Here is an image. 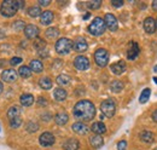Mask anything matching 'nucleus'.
<instances>
[{
  "label": "nucleus",
  "instance_id": "obj_1",
  "mask_svg": "<svg viewBox=\"0 0 157 150\" xmlns=\"http://www.w3.org/2000/svg\"><path fill=\"white\" fill-rule=\"evenodd\" d=\"M73 115L80 121H91L96 116V107L91 101H78L73 109Z\"/></svg>",
  "mask_w": 157,
  "mask_h": 150
},
{
  "label": "nucleus",
  "instance_id": "obj_2",
  "mask_svg": "<svg viewBox=\"0 0 157 150\" xmlns=\"http://www.w3.org/2000/svg\"><path fill=\"white\" fill-rule=\"evenodd\" d=\"M18 10L20 7L17 0H5L0 5V14L4 17H13Z\"/></svg>",
  "mask_w": 157,
  "mask_h": 150
},
{
  "label": "nucleus",
  "instance_id": "obj_3",
  "mask_svg": "<svg viewBox=\"0 0 157 150\" xmlns=\"http://www.w3.org/2000/svg\"><path fill=\"white\" fill-rule=\"evenodd\" d=\"M22 109L18 105H12L7 110V119L10 121V126L12 128H18L22 125Z\"/></svg>",
  "mask_w": 157,
  "mask_h": 150
},
{
  "label": "nucleus",
  "instance_id": "obj_4",
  "mask_svg": "<svg viewBox=\"0 0 157 150\" xmlns=\"http://www.w3.org/2000/svg\"><path fill=\"white\" fill-rule=\"evenodd\" d=\"M105 28H106V26H105L104 19L100 17H96L92 21V23L88 26V33L94 37H99L105 32Z\"/></svg>",
  "mask_w": 157,
  "mask_h": 150
},
{
  "label": "nucleus",
  "instance_id": "obj_5",
  "mask_svg": "<svg viewBox=\"0 0 157 150\" xmlns=\"http://www.w3.org/2000/svg\"><path fill=\"white\" fill-rule=\"evenodd\" d=\"M73 41L68 38L58 39L56 42V52L58 55H68L73 49Z\"/></svg>",
  "mask_w": 157,
  "mask_h": 150
},
{
  "label": "nucleus",
  "instance_id": "obj_6",
  "mask_svg": "<svg viewBox=\"0 0 157 150\" xmlns=\"http://www.w3.org/2000/svg\"><path fill=\"white\" fill-rule=\"evenodd\" d=\"M100 110L105 117H113L116 112V103L113 99H105L100 104Z\"/></svg>",
  "mask_w": 157,
  "mask_h": 150
},
{
  "label": "nucleus",
  "instance_id": "obj_7",
  "mask_svg": "<svg viewBox=\"0 0 157 150\" xmlns=\"http://www.w3.org/2000/svg\"><path fill=\"white\" fill-rule=\"evenodd\" d=\"M94 61L98 67H105L109 63V52L105 49H98L94 52Z\"/></svg>",
  "mask_w": 157,
  "mask_h": 150
},
{
  "label": "nucleus",
  "instance_id": "obj_8",
  "mask_svg": "<svg viewBox=\"0 0 157 150\" xmlns=\"http://www.w3.org/2000/svg\"><path fill=\"white\" fill-rule=\"evenodd\" d=\"M104 22H105V26H106V28L109 30H111V32H116L117 30L118 22L113 14H106L105 17H104Z\"/></svg>",
  "mask_w": 157,
  "mask_h": 150
},
{
  "label": "nucleus",
  "instance_id": "obj_9",
  "mask_svg": "<svg viewBox=\"0 0 157 150\" xmlns=\"http://www.w3.org/2000/svg\"><path fill=\"white\" fill-rule=\"evenodd\" d=\"M39 142L42 147H51L55 144V136L51 132H44L39 137Z\"/></svg>",
  "mask_w": 157,
  "mask_h": 150
},
{
  "label": "nucleus",
  "instance_id": "obj_10",
  "mask_svg": "<svg viewBox=\"0 0 157 150\" xmlns=\"http://www.w3.org/2000/svg\"><path fill=\"white\" fill-rule=\"evenodd\" d=\"M74 65L78 70H87L90 68V61L85 56H78L74 61Z\"/></svg>",
  "mask_w": 157,
  "mask_h": 150
},
{
  "label": "nucleus",
  "instance_id": "obj_11",
  "mask_svg": "<svg viewBox=\"0 0 157 150\" xmlns=\"http://www.w3.org/2000/svg\"><path fill=\"white\" fill-rule=\"evenodd\" d=\"M17 75L18 74H17V72L15 69H6V70H4L1 73V80L4 82L11 84V82H15L17 80Z\"/></svg>",
  "mask_w": 157,
  "mask_h": 150
},
{
  "label": "nucleus",
  "instance_id": "obj_12",
  "mask_svg": "<svg viewBox=\"0 0 157 150\" xmlns=\"http://www.w3.org/2000/svg\"><path fill=\"white\" fill-rule=\"evenodd\" d=\"M24 34L27 39H36L39 35V28L35 24H28L24 28Z\"/></svg>",
  "mask_w": 157,
  "mask_h": 150
},
{
  "label": "nucleus",
  "instance_id": "obj_13",
  "mask_svg": "<svg viewBox=\"0 0 157 150\" xmlns=\"http://www.w3.org/2000/svg\"><path fill=\"white\" fill-rule=\"evenodd\" d=\"M144 30L147 33V34H154L157 30L156 28V21L152 18V17H147L144 21Z\"/></svg>",
  "mask_w": 157,
  "mask_h": 150
},
{
  "label": "nucleus",
  "instance_id": "obj_14",
  "mask_svg": "<svg viewBox=\"0 0 157 150\" xmlns=\"http://www.w3.org/2000/svg\"><path fill=\"white\" fill-rule=\"evenodd\" d=\"M73 49L76 51V52H85L87 49H88V45H87V41L83 39V38H78L74 44H73Z\"/></svg>",
  "mask_w": 157,
  "mask_h": 150
},
{
  "label": "nucleus",
  "instance_id": "obj_15",
  "mask_svg": "<svg viewBox=\"0 0 157 150\" xmlns=\"http://www.w3.org/2000/svg\"><path fill=\"white\" fill-rule=\"evenodd\" d=\"M140 52V49H139V45L137 42H131L129 46H128V50H127V57L128 59H136Z\"/></svg>",
  "mask_w": 157,
  "mask_h": 150
},
{
  "label": "nucleus",
  "instance_id": "obj_16",
  "mask_svg": "<svg viewBox=\"0 0 157 150\" xmlns=\"http://www.w3.org/2000/svg\"><path fill=\"white\" fill-rule=\"evenodd\" d=\"M71 128H73V131L75 132V133H78V134H87L88 131H90V128H88V126L86 125V124H83V122H75L73 126H71Z\"/></svg>",
  "mask_w": 157,
  "mask_h": 150
},
{
  "label": "nucleus",
  "instance_id": "obj_17",
  "mask_svg": "<svg viewBox=\"0 0 157 150\" xmlns=\"http://www.w3.org/2000/svg\"><path fill=\"white\" fill-rule=\"evenodd\" d=\"M80 148V143L75 138H69L63 143V149L64 150H78Z\"/></svg>",
  "mask_w": 157,
  "mask_h": 150
},
{
  "label": "nucleus",
  "instance_id": "obj_18",
  "mask_svg": "<svg viewBox=\"0 0 157 150\" xmlns=\"http://www.w3.org/2000/svg\"><path fill=\"white\" fill-rule=\"evenodd\" d=\"M110 69H111V72H113L114 74L121 75L122 73L126 72V63H124L123 61H118V62H116V63L111 64Z\"/></svg>",
  "mask_w": 157,
  "mask_h": 150
},
{
  "label": "nucleus",
  "instance_id": "obj_19",
  "mask_svg": "<svg viewBox=\"0 0 157 150\" xmlns=\"http://www.w3.org/2000/svg\"><path fill=\"white\" fill-rule=\"evenodd\" d=\"M53 18H55L53 12H51V11H45V12H42L41 16H40V23H41L42 26H48V24L52 23Z\"/></svg>",
  "mask_w": 157,
  "mask_h": 150
},
{
  "label": "nucleus",
  "instance_id": "obj_20",
  "mask_svg": "<svg viewBox=\"0 0 157 150\" xmlns=\"http://www.w3.org/2000/svg\"><path fill=\"white\" fill-rule=\"evenodd\" d=\"M20 101H21V104L23 107H30L34 103V96L30 93H24L21 96Z\"/></svg>",
  "mask_w": 157,
  "mask_h": 150
},
{
  "label": "nucleus",
  "instance_id": "obj_21",
  "mask_svg": "<svg viewBox=\"0 0 157 150\" xmlns=\"http://www.w3.org/2000/svg\"><path fill=\"white\" fill-rule=\"evenodd\" d=\"M91 131L94 132L96 134H104L105 132H106V127H105V125L103 124V122H94L92 126H91Z\"/></svg>",
  "mask_w": 157,
  "mask_h": 150
},
{
  "label": "nucleus",
  "instance_id": "obj_22",
  "mask_svg": "<svg viewBox=\"0 0 157 150\" xmlns=\"http://www.w3.org/2000/svg\"><path fill=\"white\" fill-rule=\"evenodd\" d=\"M90 143H91V145L93 147V148H100L103 144H104V140H103V137L101 136H99V134H96V136H92L91 138H90Z\"/></svg>",
  "mask_w": 157,
  "mask_h": 150
},
{
  "label": "nucleus",
  "instance_id": "obj_23",
  "mask_svg": "<svg viewBox=\"0 0 157 150\" xmlns=\"http://www.w3.org/2000/svg\"><path fill=\"white\" fill-rule=\"evenodd\" d=\"M68 120H69V116H68L67 112H58V114L55 116V121H56V124L59 125V126L65 125V124L68 122Z\"/></svg>",
  "mask_w": 157,
  "mask_h": 150
},
{
  "label": "nucleus",
  "instance_id": "obj_24",
  "mask_svg": "<svg viewBox=\"0 0 157 150\" xmlns=\"http://www.w3.org/2000/svg\"><path fill=\"white\" fill-rule=\"evenodd\" d=\"M53 98H55L57 102L64 101V99L67 98V91H65L64 89H62V87L56 89V90L53 91Z\"/></svg>",
  "mask_w": 157,
  "mask_h": 150
},
{
  "label": "nucleus",
  "instance_id": "obj_25",
  "mask_svg": "<svg viewBox=\"0 0 157 150\" xmlns=\"http://www.w3.org/2000/svg\"><path fill=\"white\" fill-rule=\"evenodd\" d=\"M29 68L32 69V72L40 73V72H42L44 65H42V63L40 62L39 59H33V61H30V63H29Z\"/></svg>",
  "mask_w": 157,
  "mask_h": 150
},
{
  "label": "nucleus",
  "instance_id": "obj_26",
  "mask_svg": "<svg viewBox=\"0 0 157 150\" xmlns=\"http://www.w3.org/2000/svg\"><path fill=\"white\" fill-rule=\"evenodd\" d=\"M39 85L41 89L44 90H50L52 87V80L48 76H44L39 80Z\"/></svg>",
  "mask_w": 157,
  "mask_h": 150
},
{
  "label": "nucleus",
  "instance_id": "obj_27",
  "mask_svg": "<svg viewBox=\"0 0 157 150\" xmlns=\"http://www.w3.org/2000/svg\"><path fill=\"white\" fill-rule=\"evenodd\" d=\"M57 84H58L59 86H68L70 82H71V77L69 76V75H65V74H60L58 75V77H57Z\"/></svg>",
  "mask_w": 157,
  "mask_h": 150
},
{
  "label": "nucleus",
  "instance_id": "obj_28",
  "mask_svg": "<svg viewBox=\"0 0 157 150\" xmlns=\"http://www.w3.org/2000/svg\"><path fill=\"white\" fill-rule=\"evenodd\" d=\"M33 46H34V49H35L38 52H40V51H42V50L46 49V41H45L44 39H41V38H36V39L34 40Z\"/></svg>",
  "mask_w": 157,
  "mask_h": 150
},
{
  "label": "nucleus",
  "instance_id": "obj_29",
  "mask_svg": "<svg viewBox=\"0 0 157 150\" xmlns=\"http://www.w3.org/2000/svg\"><path fill=\"white\" fill-rule=\"evenodd\" d=\"M140 139L145 143H152L154 142V133L150 131H143L140 133Z\"/></svg>",
  "mask_w": 157,
  "mask_h": 150
},
{
  "label": "nucleus",
  "instance_id": "obj_30",
  "mask_svg": "<svg viewBox=\"0 0 157 150\" xmlns=\"http://www.w3.org/2000/svg\"><path fill=\"white\" fill-rule=\"evenodd\" d=\"M110 90L113 92H115V93H118V92H121L123 90V84L121 81H118V80H115V81H113L110 84Z\"/></svg>",
  "mask_w": 157,
  "mask_h": 150
},
{
  "label": "nucleus",
  "instance_id": "obj_31",
  "mask_svg": "<svg viewBox=\"0 0 157 150\" xmlns=\"http://www.w3.org/2000/svg\"><path fill=\"white\" fill-rule=\"evenodd\" d=\"M32 69L29 68V67H27V65H22L20 68V70H18V74L23 77V79H28V77H30L32 76Z\"/></svg>",
  "mask_w": 157,
  "mask_h": 150
},
{
  "label": "nucleus",
  "instance_id": "obj_32",
  "mask_svg": "<svg viewBox=\"0 0 157 150\" xmlns=\"http://www.w3.org/2000/svg\"><path fill=\"white\" fill-rule=\"evenodd\" d=\"M59 35V30L55 27H51L46 30V38L47 39H57Z\"/></svg>",
  "mask_w": 157,
  "mask_h": 150
},
{
  "label": "nucleus",
  "instance_id": "obj_33",
  "mask_svg": "<svg viewBox=\"0 0 157 150\" xmlns=\"http://www.w3.org/2000/svg\"><path fill=\"white\" fill-rule=\"evenodd\" d=\"M28 15H29L30 17H33V18L41 16V9H40V6H32V7H29Z\"/></svg>",
  "mask_w": 157,
  "mask_h": 150
},
{
  "label": "nucleus",
  "instance_id": "obj_34",
  "mask_svg": "<svg viewBox=\"0 0 157 150\" xmlns=\"http://www.w3.org/2000/svg\"><path fill=\"white\" fill-rule=\"evenodd\" d=\"M150 96H151V90H150V89H145V90L141 92V94H140L139 102H140V103H146V102L149 101Z\"/></svg>",
  "mask_w": 157,
  "mask_h": 150
},
{
  "label": "nucleus",
  "instance_id": "obj_35",
  "mask_svg": "<svg viewBox=\"0 0 157 150\" xmlns=\"http://www.w3.org/2000/svg\"><path fill=\"white\" fill-rule=\"evenodd\" d=\"M25 128H27V131H28V132L34 133V132H36L38 130H39V125H38L35 121H29V122L27 124Z\"/></svg>",
  "mask_w": 157,
  "mask_h": 150
},
{
  "label": "nucleus",
  "instance_id": "obj_36",
  "mask_svg": "<svg viewBox=\"0 0 157 150\" xmlns=\"http://www.w3.org/2000/svg\"><path fill=\"white\" fill-rule=\"evenodd\" d=\"M87 7L90 10H97L101 6V0H93V1H88L87 4Z\"/></svg>",
  "mask_w": 157,
  "mask_h": 150
},
{
  "label": "nucleus",
  "instance_id": "obj_37",
  "mask_svg": "<svg viewBox=\"0 0 157 150\" xmlns=\"http://www.w3.org/2000/svg\"><path fill=\"white\" fill-rule=\"evenodd\" d=\"M12 28H13L16 32H20V30H22V29H24V28H25V24H24V22H23V21L18 19V21L13 22V24H12Z\"/></svg>",
  "mask_w": 157,
  "mask_h": 150
},
{
  "label": "nucleus",
  "instance_id": "obj_38",
  "mask_svg": "<svg viewBox=\"0 0 157 150\" xmlns=\"http://www.w3.org/2000/svg\"><path fill=\"white\" fill-rule=\"evenodd\" d=\"M127 149V142L126 140H121L117 143V150H126Z\"/></svg>",
  "mask_w": 157,
  "mask_h": 150
},
{
  "label": "nucleus",
  "instance_id": "obj_39",
  "mask_svg": "<svg viewBox=\"0 0 157 150\" xmlns=\"http://www.w3.org/2000/svg\"><path fill=\"white\" fill-rule=\"evenodd\" d=\"M21 62H22V58L21 57H13V58H11L10 64L11 65H17V64H20Z\"/></svg>",
  "mask_w": 157,
  "mask_h": 150
},
{
  "label": "nucleus",
  "instance_id": "obj_40",
  "mask_svg": "<svg viewBox=\"0 0 157 150\" xmlns=\"http://www.w3.org/2000/svg\"><path fill=\"white\" fill-rule=\"evenodd\" d=\"M111 5L115 6V7H120V6L123 5V1H122V0H113V1H111Z\"/></svg>",
  "mask_w": 157,
  "mask_h": 150
},
{
  "label": "nucleus",
  "instance_id": "obj_41",
  "mask_svg": "<svg viewBox=\"0 0 157 150\" xmlns=\"http://www.w3.org/2000/svg\"><path fill=\"white\" fill-rule=\"evenodd\" d=\"M38 104H39L40 107L42 105V107H45L46 104H47V102H46V99L44 98V97H40L39 99H38Z\"/></svg>",
  "mask_w": 157,
  "mask_h": 150
},
{
  "label": "nucleus",
  "instance_id": "obj_42",
  "mask_svg": "<svg viewBox=\"0 0 157 150\" xmlns=\"http://www.w3.org/2000/svg\"><path fill=\"white\" fill-rule=\"evenodd\" d=\"M50 4H51V1H50V0H40L39 1L40 6H48Z\"/></svg>",
  "mask_w": 157,
  "mask_h": 150
},
{
  "label": "nucleus",
  "instance_id": "obj_43",
  "mask_svg": "<svg viewBox=\"0 0 157 150\" xmlns=\"http://www.w3.org/2000/svg\"><path fill=\"white\" fill-rule=\"evenodd\" d=\"M39 55L42 58H46V57H48V51H47V49H45V50H42V51H40Z\"/></svg>",
  "mask_w": 157,
  "mask_h": 150
},
{
  "label": "nucleus",
  "instance_id": "obj_44",
  "mask_svg": "<svg viewBox=\"0 0 157 150\" xmlns=\"http://www.w3.org/2000/svg\"><path fill=\"white\" fill-rule=\"evenodd\" d=\"M18 7H20V10L24 7V1H22V0H18Z\"/></svg>",
  "mask_w": 157,
  "mask_h": 150
},
{
  "label": "nucleus",
  "instance_id": "obj_45",
  "mask_svg": "<svg viewBox=\"0 0 157 150\" xmlns=\"http://www.w3.org/2000/svg\"><path fill=\"white\" fill-rule=\"evenodd\" d=\"M152 119H154V121H155V122H157V110H155L154 114H152Z\"/></svg>",
  "mask_w": 157,
  "mask_h": 150
},
{
  "label": "nucleus",
  "instance_id": "obj_46",
  "mask_svg": "<svg viewBox=\"0 0 157 150\" xmlns=\"http://www.w3.org/2000/svg\"><path fill=\"white\" fill-rule=\"evenodd\" d=\"M152 9H154L155 11H157V0H155V1L152 2Z\"/></svg>",
  "mask_w": 157,
  "mask_h": 150
},
{
  "label": "nucleus",
  "instance_id": "obj_47",
  "mask_svg": "<svg viewBox=\"0 0 157 150\" xmlns=\"http://www.w3.org/2000/svg\"><path fill=\"white\" fill-rule=\"evenodd\" d=\"M2 89H4V86H2V82L0 81V94H1V92H2Z\"/></svg>",
  "mask_w": 157,
  "mask_h": 150
},
{
  "label": "nucleus",
  "instance_id": "obj_48",
  "mask_svg": "<svg viewBox=\"0 0 157 150\" xmlns=\"http://www.w3.org/2000/svg\"><path fill=\"white\" fill-rule=\"evenodd\" d=\"M88 17H90V14H86V15L83 16V19H87Z\"/></svg>",
  "mask_w": 157,
  "mask_h": 150
},
{
  "label": "nucleus",
  "instance_id": "obj_49",
  "mask_svg": "<svg viewBox=\"0 0 157 150\" xmlns=\"http://www.w3.org/2000/svg\"><path fill=\"white\" fill-rule=\"evenodd\" d=\"M154 81H155V82L157 84V77H155V79H154Z\"/></svg>",
  "mask_w": 157,
  "mask_h": 150
},
{
  "label": "nucleus",
  "instance_id": "obj_50",
  "mask_svg": "<svg viewBox=\"0 0 157 150\" xmlns=\"http://www.w3.org/2000/svg\"><path fill=\"white\" fill-rule=\"evenodd\" d=\"M154 70H155V72H157V65L155 67V69H154Z\"/></svg>",
  "mask_w": 157,
  "mask_h": 150
},
{
  "label": "nucleus",
  "instance_id": "obj_51",
  "mask_svg": "<svg viewBox=\"0 0 157 150\" xmlns=\"http://www.w3.org/2000/svg\"><path fill=\"white\" fill-rule=\"evenodd\" d=\"M156 28H157V21H156Z\"/></svg>",
  "mask_w": 157,
  "mask_h": 150
},
{
  "label": "nucleus",
  "instance_id": "obj_52",
  "mask_svg": "<svg viewBox=\"0 0 157 150\" xmlns=\"http://www.w3.org/2000/svg\"><path fill=\"white\" fill-rule=\"evenodd\" d=\"M155 150H157V148H156V149H155Z\"/></svg>",
  "mask_w": 157,
  "mask_h": 150
},
{
  "label": "nucleus",
  "instance_id": "obj_53",
  "mask_svg": "<svg viewBox=\"0 0 157 150\" xmlns=\"http://www.w3.org/2000/svg\"><path fill=\"white\" fill-rule=\"evenodd\" d=\"M0 131H1V128H0Z\"/></svg>",
  "mask_w": 157,
  "mask_h": 150
}]
</instances>
